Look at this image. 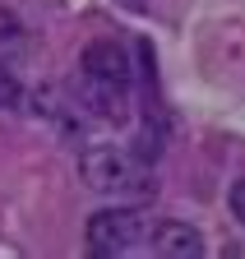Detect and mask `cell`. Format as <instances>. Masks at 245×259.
Instances as JSON below:
<instances>
[{
  "label": "cell",
  "instance_id": "obj_6",
  "mask_svg": "<svg viewBox=\"0 0 245 259\" xmlns=\"http://www.w3.org/2000/svg\"><path fill=\"white\" fill-rule=\"evenodd\" d=\"M19 102H23V83L10 65H0V111H14Z\"/></svg>",
  "mask_w": 245,
  "mask_h": 259
},
{
  "label": "cell",
  "instance_id": "obj_8",
  "mask_svg": "<svg viewBox=\"0 0 245 259\" xmlns=\"http://www.w3.org/2000/svg\"><path fill=\"white\" fill-rule=\"evenodd\" d=\"M231 213L245 222V181H236V185H231Z\"/></svg>",
  "mask_w": 245,
  "mask_h": 259
},
{
  "label": "cell",
  "instance_id": "obj_2",
  "mask_svg": "<svg viewBox=\"0 0 245 259\" xmlns=\"http://www.w3.org/2000/svg\"><path fill=\"white\" fill-rule=\"evenodd\" d=\"M83 236H88V250H93V254L111 259V254H125L130 245H139L148 232H143V218L134 208H102V213L88 218Z\"/></svg>",
  "mask_w": 245,
  "mask_h": 259
},
{
  "label": "cell",
  "instance_id": "obj_7",
  "mask_svg": "<svg viewBox=\"0 0 245 259\" xmlns=\"http://www.w3.org/2000/svg\"><path fill=\"white\" fill-rule=\"evenodd\" d=\"M14 32H19V14H14L10 5H0V42H10Z\"/></svg>",
  "mask_w": 245,
  "mask_h": 259
},
{
  "label": "cell",
  "instance_id": "obj_4",
  "mask_svg": "<svg viewBox=\"0 0 245 259\" xmlns=\"http://www.w3.org/2000/svg\"><path fill=\"white\" fill-rule=\"evenodd\" d=\"M148 245H153V254H162V259H194V254H204V236L194 232L190 222H176V218L153 227Z\"/></svg>",
  "mask_w": 245,
  "mask_h": 259
},
{
  "label": "cell",
  "instance_id": "obj_1",
  "mask_svg": "<svg viewBox=\"0 0 245 259\" xmlns=\"http://www.w3.org/2000/svg\"><path fill=\"white\" fill-rule=\"evenodd\" d=\"M79 171H83L88 185L102 190V194H148V176L134 162V153H125V148L93 144L79 157Z\"/></svg>",
  "mask_w": 245,
  "mask_h": 259
},
{
  "label": "cell",
  "instance_id": "obj_3",
  "mask_svg": "<svg viewBox=\"0 0 245 259\" xmlns=\"http://www.w3.org/2000/svg\"><path fill=\"white\" fill-rule=\"evenodd\" d=\"M79 107L97 120H125L130 116V102H125V88L120 83H107L97 74H83L79 79Z\"/></svg>",
  "mask_w": 245,
  "mask_h": 259
},
{
  "label": "cell",
  "instance_id": "obj_5",
  "mask_svg": "<svg viewBox=\"0 0 245 259\" xmlns=\"http://www.w3.org/2000/svg\"><path fill=\"white\" fill-rule=\"evenodd\" d=\"M83 74H97L107 83H120L130 88V51L120 42H93L83 51Z\"/></svg>",
  "mask_w": 245,
  "mask_h": 259
}]
</instances>
